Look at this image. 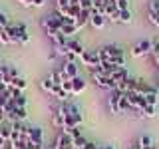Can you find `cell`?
<instances>
[{
  "instance_id": "obj_1",
  "label": "cell",
  "mask_w": 159,
  "mask_h": 149,
  "mask_svg": "<svg viewBox=\"0 0 159 149\" xmlns=\"http://www.w3.org/2000/svg\"><path fill=\"white\" fill-rule=\"evenodd\" d=\"M62 109H64V129L80 127V123H82V113H80V107L76 103L62 106Z\"/></svg>"
},
{
  "instance_id": "obj_2",
  "label": "cell",
  "mask_w": 159,
  "mask_h": 149,
  "mask_svg": "<svg viewBox=\"0 0 159 149\" xmlns=\"http://www.w3.org/2000/svg\"><path fill=\"white\" fill-rule=\"evenodd\" d=\"M42 28H44V32L48 34V38L52 36V34H56L62 30V16H60L58 12H54V14H50V16H46L42 20Z\"/></svg>"
},
{
  "instance_id": "obj_3",
  "label": "cell",
  "mask_w": 159,
  "mask_h": 149,
  "mask_svg": "<svg viewBox=\"0 0 159 149\" xmlns=\"http://www.w3.org/2000/svg\"><path fill=\"white\" fill-rule=\"evenodd\" d=\"M98 56H99V60H102V64H103V62H109V60H113V58L123 56V50L117 48V46H103L98 52Z\"/></svg>"
},
{
  "instance_id": "obj_4",
  "label": "cell",
  "mask_w": 159,
  "mask_h": 149,
  "mask_svg": "<svg viewBox=\"0 0 159 149\" xmlns=\"http://www.w3.org/2000/svg\"><path fill=\"white\" fill-rule=\"evenodd\" d=\"M125 96H127V99H129V106L135 107L139 113L145 109V106H147L145 96H139V93H135V92H129V93H125Z\"/></svg>"
},
{
  "instance_id": "obj_5",
  "label": "cell",
  "mask_w": 159,
  "mask_h": 149,
  "mask_svg": "<svg viewBox=\"0 0 159 149\" xmlns=\"http://www.w3.org/2000/svg\"><path fill=\"white\" fill-rule=\"evenodd\" d=\"M84 62V66H89V68H99L102 66V60H99V56H98V52H84V56L80 58Z\"/></svg>"
},
{
  "instance_id": "obj_6",
  "label": "cell",
  "mask_w": 159,
  "mask_h": 149,
  "mask_svg": "<svg viewBox=\"0 0 159 149\" xmlns=\"http://www.w3.org/2000/svg\"><path fill=\"white\" fill-rule=\"evenodd\" d=\"M28 139L34 143L36 147H40V149H44L42 145H44V131L40 127H30L28 129Z\"/></svg>"
},
{
  "instance_id": "obj_7",
  "label": "cell",
  "mask_w": 159,
  "mask_h": 149,
  "mask_svg": "<svg viewBox=\"0 0 159 149\" xmlns=\"http://www.w3.org/2000/svg\"><path fill=\"white\" fill-rule=\"evenodd\" d=\"M60 72H62L64 79H74V78H78V66H76L74 62H66V64H62Z\"/></svg>"
},
{
  "instance_id": "obj_8",
  "label": "cell",
  "mask_w": 159,
  "mask_h": 149,
  "mask_svg": "<svg viewBox=\"0 0 159 149\" xmlns=\"http://www.w3.org/2000/svg\"><path fill=\"white\" fill-rule=\"evenodd\" d=\"M149 52H153V44L149 42V40H143V42H139L137 46L133 48V56L135 58H141V56H145Z\"/></svg>"
},
{
  "instance_id": "obj_9",
  "label": "cell",
  "mask_w": 159,
  "mask_h": 149,
  "mask_svg": "<svg viewBox=\"0 0 159 149\" xmlns=\"http://www.w3.org/2000/svg\"><path fill=\"white\" fill-rule=\"evenodd\" d=\"M68 52L74 54L76 58H82L86 50H84V46H82V42H80V40H70L68 38Z\"/></svg>"
},
{
  "instance_id": "obj_10",
  "label": "cell",
  "mask_w": 159,
  "mask_h": 149,
  "mask_svg": "<svg viewBox=\"0 0 159 149\" xmlns=\"http://www.w3.org/2000/svg\"><path fill=\"white\" fill-rule=\"evenodd\" d=\"M93 82L98 84V88L102 89H117V86L113 84L111 78H103V76H93Z\"/></svg>"
},
{
  "instance_id": "obj_11",
  "label": "cell",
  "mask_w": 159,
  "mask_h": 149,
  "mask_svg": "<svg viewBox=\"0 0 159 149\" xmlns=\"http://www.w3.org/2000/svg\"><path fill=\"white\" fill-rule=\"evenodd\" d=\"M106 16H102V14H98V12H92V18H89V22H92V26L96 28V30H102L103 26H106Z\"/></svg>"
},
{
  "instance_id": "obj_12",
  "label": "cell",
  "mask_w": 159,
  "mask_h": 149,
  "mask_svg": "<svg viewBox=\"0 0 159 149\" xmlns=\"http://www.w3.org/2000/svg\"><path fill=\"white\" fill-rule=\"evenodd\" d=\"M84 89H86V82H84V78H74L72 79V96H78V93H82Z\"/></svg>"
},
{
  "instance_id": "obj_13",
  "label": "cell",
  "mask_w": 159,
  "mask_h": 149,
  "mask_svg": "<svg viewBox=\"0 0 159 149\" xmlns=\"http://www.w3.org/2000/svg\"><path fill=\"white\" fill-rule=\"evenodd\" d=\"M111 79H113V84H116V86H119V84H123V82H127V79H129L127 70H125V68H119L117 72L111 76Z\"/></svg>"
},
{
  "instance_id": "obj_14",
  "label": "cell",
  "mask_w": 159,
  "mask_h": 149,
  "mask_svg": "<svg viewBox=\"0 0 159 149\" xmlns=\"http://www.w3.org/2000/svg\"><path fill=\"white\" fill-rule=\"evenodd\" d=\"M121 96H123V93L116 89V93L109 97V109H111V113H121V111H119V97H121Z\"/></svg>"
},
{
  "instance_id": "obj_15",
  "label": "cell",
  "mask_w": 159,
  "mask_h": 149,
  "mask_svg": "<svg viewBox=\"0 0 159 149\" xmlns=\"http://www.w3.org/2000/svg\"><path fill=\"white\" fill-rule=\"evenodd\" d=\"M56 149H74L72 147V139H70L66 133H60V137L56 141Z\"/></svg>"
},
{
  "instance_id": "obj_16",
  "label": "cell",
  "mask_w": 159,
  "mask_h": 149,
  "mask_svg": "<svg viewBox=\"0 0 159 149\" xmlns=\"http://www.w3.org/2000/svg\"><path fill=\"white\" fill-rule=\"evenodd\" d=\"M89 18H92V12H88V10H82V12H80V16L76 18V28H78V30L84 28V26L89 22Z\"/></svg>"
},
{
  "instance_id": "obj_17",
  "label": "cell",
  "mask_w": 159,
  "mask_h": 149,
  "mask_svg": "<svg viewBox=\"0 0 159 149\" xmlns=\"http://www.w3.org/2000/svg\"><path fill=\"white\" fill-rule=\"evenodd\" d=\"M26 115H28L26 107H16V109H14V113H12V115H10L8 119L16 123V121H22V119H26Z\"/></svg>"
},
{
  "instance_id": "obj_18",
  "label": "cell",
  "mask_w": 159,
  "mask_h": 149,
  "mask_svg": "<svg viewBox=\"0 0 159 149\" xmlns=\"http://www.w3.org/2000/svg\"><path fill=\"white\" fill-rule=\"evenodd\" d=\"M131 20H133V14H131V10H119V16H117V22H123V24H131Z\"/></svg>"
},
{
  "instance_id": "obj_19",
  "label": "cell",
  "mask_w": 159,
  "mask_h": 149,
  "mask_svg": "<svg viewBox=\"0 0 159 149\" xmlns=\"http://www.w3.org/2000/svg\"><path fill=\"white\" fill-rule=\"evenodd\" d=\"M18 32H20V44H28L30 42V34L26 30V24H16Z\"/></svg>"
},
{
  "instance_id": "obj_20",
  "label": "cell",
  "mask_w": 159,
  "mask_h": 149,
  "mask_svg": "<svg viewBox=\"0 0 159 149\" xmlns=\"http://www.w3.org/2000/svg\"><path fill=\"white\" fill-rule=\"evenodd\" d=\"M26 86H28L26 79L18 76V78H14L12 82H10V86H8V88H14V89H20V92H24V89H26Z\"/></svg>"
},
{
  "instance_id": "obj_21",
  "label": "cell",
  "mask_w": 159,
  "mask_h": 149,
  "mask_svg": "<svg viewBox=\"0 0 159 149\" xmlns=\"http://www.w3.org/2000/svg\"><path fill=\"white\" fill-rule=\"evenodd\" d=\"M107 4H109V0H93V12H98V14H102V16H103Z\"/></svg>"
},
{
  "instance_id": "obj_22",
  "label": "cell",
  "mask_w": 159,
  "mask_h": 149,
  "mask_svg": "<svg viewBox=\"0 0 159 149\" xmlns=\"http://www.w3.org/2000/svg\"><path fill=\"white\" fill-rule=\"evenodd\" d=\"M6 32H8L10 40H12V44H20V32H18V28H16V26H8V28H6Z\"/></svg>"
},
{
  "instance_id": "obj_23",
  "label": "cell",
  "mask_w": 159,
  "mask_h": 149,
  "mask_svg": "<svg viewBox=\"0 0 159 149\" xmlns=\"http://www.w3.org/2000/svg\"><path fill=\"white\" fill-rule=\"evenodd\" d=\"M54 125L64 129V109L62 107H58V111L54 113Z\"/></svg>"
},
{
  "instance_id": "obj_24",
  "label": "cell",
  "mask_w": 159,
  "mask_h": 149,
  "mask_svg": "<svg viewBox=\"0 0 159 149\" xmlns=\"http://www.w3.org/2000/svg\"><path fill=\"white\" fill-rule=\"evenodd\" d=\"M52 84H54V88H60L62 86V82H64V76H62V72L60 70H56V72H52Z\"/></svg>"
},
{
  "instance_id": "obj_25",
  "label": "cell",
  "mask_w": 159,
  "mask_h": 149,
  "mask_svg": "<svg viewBox=\"0 0 159 149\" xmlns=\"http://www.w3.org/2000/svg\"><path fill=\"white\" fill-rule=\"evenodd\" d=\"M129 109H131V106H129V99H127V96L125 93H123L121 97H119V111H129Z\"/></svg>"
},
{
  "instance_id": "obj_26",
  "label": "cell",
  "mask_w": 159,
  "mask_h": 149,
  "mask_svg": "<svg viewBox=\"0 0 159 149\" xmlns=\"http://www.w3.org/2000/svg\"><path fill=\"white\" fill-rule=\"evenodd\" d=\"M78 6L82 10H88V12H93V0H78Z\"/></svg>"
},
{
  "instance_id": "obj_27",
  "label": "cell",
  "mask_w": 159,
  "mask_h": 149,
  "mask_svg": "<svg viewBox=\"0 0 159 149\" xmlns=\"http://www.w3.org/2000/svg\"><path fill=\"white\" fill-rule=\"evenodd\" d=\"M40 86H42V89H44V92H48V93H52V92H54V84H52V78H44Z\"/></svg>"
},
{
  "instance_id": "obj_28",
  "label": "cell",
  "mask_w": 159,
  "mask_h": 149,
  "mask_svg": "<svg viewBox=\"0 0 159 149\" xmlns=\"http://www.w3.org/2000/svg\"><path fill=\"white\" fill-rule=\"evenodd\" d=\"M60 32L64 34V36H72V34H76L78 32V28H76V24H70V26H62V30H60Z\"/></svg>"
},
{
  "instance_id": "obj_29",
  "label": "cell",
  "mask_w": 159,
  "mask_h": 149,
  "mask_svg": "<svg viewBox=\"0 0 159 149\" xmlns=\"http://www.w3.org/2000/svg\"><path fill=\"white\" fill-rule=\"evenodd\" d=\"M10 135H12V127H10V125H2V129H0V137H2L4 141H10Z\"/></svg>"
},
{
  "instance_id": "obj_30",
  "label": "cell",
  "mask_w": 159,
  "mask_h": 149,
  "mask_svg": "<svg viewBox=\"0 0 159 149\" xmlns=\"http://www.w3.org/2000/svg\"><path fill=\"white\" fill-rule=\"evenodd\" d=\"M80 12H82V8H80L78 4H74V6H70V10H68V18L76 20V18L80 16Z\"/></svg>"
},
{
  "instance_id": "obj_31",
  "label": "cell",
  "mask_w": 159,
  "mask_h": 149,
  "mask_svg": "<svg viewBox=\"0 0 159 149\" xmlns=\"http://www.w3.org/2000/svg\"><path fill=\"white\" fill-rule=\"evenodd\" d=\"M141 113L145 117H155L157 115V109H155V106H145V109H143Z\"/></svg>"
},
{
  "instance_id": "obj_32",
  "label": "cell",
  "mask_w": 159,
  "mask_h": 149,
  "mask_svg": "<svg viewBox=\"0 0 159 149\" xmlns=\"http://www.w3.org/2000/svg\"><path fill=\"white\" fill-rule=\"evenodd\" d=\"M52 96H54V97H58V99H66V97H68V93L62 89V86H60V88H54Z\"/></svg>"
},
{
  "instance_id": "obj_33",
  "label": "cell",
  "mask_w": 159,
  "mask_h": 149,
  "mask_svg": "<svg viewBox=\"0 0 159 149\" xmlns=\"http://www.w3.org/2000/svg\"><path fill=\"white\" fill-rule=\"evenodd\" d=\"M139 145H141V149H149V147H151V137H149V135H141Z\"/></svg>"
},
{
  "instance_id": "obj_34",
  "label": "cell",
  "mask_w": 159,
  "mask_h": 149,
  "mask_svg": "<svg viewBox=\"0 0 159 149\" xmlns=\"http://www.w3.org/2000/svg\"><path fill=\"white\" fill-rule=\"evenodd\" d=\"M145 102H147V106H155L157 107V103H159L157 93H153V96H145Z\"/></svg>"
},
{
  "instance_id": "obj_35",
  "label": "cell",
  "mask_w": 159,
  "mask_h": 149,
  "mask_svg": "<svg viewBox=\"0 0 159 149\" xmlns=\"http://www.w3.org/2000/svg\"><path fill=\"white\" fill-rule=\"evenodd\" d=\"M62 89L68 93V96H72V79H64V82H62Z\"/></svg>"
},
{
  "instance_id": "obj_36",
  "label": "cell",
  "mask_w": 159,
  "mask_h": 149,
  "mask_svg": "<svg viewBox=\"0 0 159 149\" xmlns=\"http://www.w3.org/2000/svg\"><path fill=\"white\" fill-rule=\"evenodd\" d=\"M0 44H12V40H10V36H8V32H6V28L0 32Z\"/></svg>"
},
{
  "instance_id": "obj_37",
  "label": "cell",
  "mask_w": 159,
  "mask_h": 149,
  "mask_svg": "<svg viewBox=\"0 0 159 149\" xmlns=\"http://www.w3.org/2000/svg\"><path fill=\"white\" fill-rule=\"evenodd\" d=\"M147 14H149V20H151L155 26H159V12H153V10H147Z\"/></svg>"
},
{
  "instance_id": "obj_38",
  "label": "cell",
  "mask_w": 159,
  "mask_h": 149,
  "mask_svg": "<svg viewBox=\"0 0 159 149\" xmlns=\"http://www.w3.org/2000/svg\"><path fill=\"white\" fill-rule=\"evenodd\" d=\"M0 26H2V28H8L10 26V24H8V18H6V14H4V12H0Z\"/></svg>"
},
{
  "instance_id": "obj_39",
  "label": "cell",
  "mask_w": 159,
  "mask_h": 149,
  "mask_svg": "<svg viewBox=\"0 0 159 149\" xmlns=\"http://www.w3.org/2000/svg\"><path fill=\"white\" fill-rule=\"evenodd\" d=\"M149 10H153V12H159V0H151V2H149Z\"/></svg>"
},
{
  "instance_id": "obj_40",
  "label": "cell",
  "mask_w": 159,
  "mask_h": 149,
  "mask_svg": "<svg viewBox=\"0 0 159 149\" xmlns=\"http://www.w3.org/2000/svg\"><path fill=\"white\" fill-rule=\"evenodd\" d=\"M127 8H129L127 0H117V10H127Z\"/></svg>"
},
{
  "instance_id": "obj_41",
  "label": "cell",
  "mask_w": 159,
  "mask_h": 149,
  "mask_svg": "<svg viewBox=\"0 0 159 149\" xmlns=\"http://www.w3.org/2000/svg\"><path fill=\"white\" fill-rule=\"evenodd\" d=\"M44 2H46V0H30V6L40 8V6H44Z\"/></svg>"
},
{
  "instance_id": "obj_42",
  "label": "cell",
  "mask_w": 159,
  "mask_h": 149,
  "mask_svg": "<svg viewBox=\"0 0 159 149\" xmlns=\"http://www.w3.org/2000/svg\"><path fill=\"white\" fill-rule=\"evenodd\" d=\"M82 149H99V145H96V143H92V141H88Z\"/></svg>"
},
{
  "instance_id": "obj_43",
  "label": "cell",
  "mask_w": 159,
  "mask_h": 149,
  "mask_svg": "<svg viewBox=\"0 0 159 149\" xmlns=\"http://www.w3.org/2000/svg\"><path fill=\"white\" fill-rule=\"evenodd\" d=\"M153 56H155V58H159V42H155V44H153Z\"/></svg>"
},
{
  "instance_id": "obj_44",
  "label": "cell",
  "mask_w": 159,
  "mask_h": 149,
  "mask_svg": "<svg viewBox=\"0 0 159 149\" xmlns=\"http://www.w3.org/2000/svg\"><path fill=\"white\" fill-rule=\"evenodd\" d=\"M6 89H8V88L4 86V84H0V96H2V93H6Z\"/></svg>"
},
{
  "instance_id": "obj_45",
  "label": "cell",
  "mask_w": 159,
  "mask_h": 149,
  "mask_svg": "<svg viewBox=\"0 0 159 149\" xmlns=\"http://www.w3.org/2000/svg\"><path fill=\"white\" fill-rule=\"evenodd\" d=\"M20 4H22V6H30V0H18Z\"/></svg>"
},
{
  "instance_id": "obj_46",
  "label": "cell",
  "mask_w": 159,
  "mask_h": 149,
  "mask_svg": "<svg viewBox=\"0 0 159 149\" xmlns=\"http://www.w3.org/2000/svg\"><path fill=\"white\" fill-rule=\"evenodd\" d=\"M4 145H6V141H4V139L0 137V147H4Z\"/></svg>"
},
{
  "instance_id": "obj_47",
  "label": "cell",
  "mask_w": 159,
  "mask_h": 149,
  "mask_svg": "<svg viewBox=\"0 0 159 149\" xmlns=\"http://www.w3.org/2000/svg\"><path fill=\"white\" fill-rule=\"evenodd\" d=\"M133 149H141V145H139V143H135V145H133Z\"/></svg>"
},
{
  "instance_id": "obj_48",
  "label": "cell",
  "mask_w": 159,
  "mask_h": 149,
  "mask_svg": "<svg viewBox=\"0 0 159 149\" xmlns=\"http://www.w3.org/2000/svg\"><path fill=\"white\" fill-rule=\"evenodd\" d=\"M6 149H14V145H6Z\"/></svg>"
},
{
  "instance_id": "obj_49",
  "label": "cell",
  "mask_w": 159,
  "mask_h": 149,
  "mask_svg": "<svg viewBox=\"0 0 159 149\" xmlns=\"http://www.w3.org/2000/svg\"><path fill=\"white\" fill-rule=\"evenodd\" d=\"M149 149H159V147H155V145H151V147H149Z\"/></svg>"
},
{
  "instance_id": "obj_50",
  "label": "cell",
  "mask_w": 159,
  "mask_h": 149,
  "mask_svg": "<svg viewBox=\"0 0 159 149\" xmlns=\"http://www.w3.org/2000/svg\"><path fill=\"white\" fill-rule=\"evenodd\" d=\"M0 84H2V72H0Z\"/></svg>"
},
{
  "instance_id": "obj_51",
  "label": "cell",
  "mask_w": 159,
  "mask_h": 149,
  "mask_svg": "<svg viewBox=\"0 0 159 149\" xmlns=\"http://www.w3.org/2000/svg\"><path fill=\"white\" fill-rule=\"evenodd\" d=\"M2 68H4V66H2V62H0V72H2Z\"/></svg>"
},
{
  "instance_id": "obj_52",
  "label": "cell",
  "mask_w": 159,
  "mask_h": 149,
  "mask_svg": "<svg viewBox=\"0 0 159 149\" xmlns=\"http://www.w3.org/2000/svg\"><path fill=\"white\" fill-rule=\"evenodd\" d=\"M2 30H4V28H2V26H0V32H2Z\"/></svg>"
},
{
  "instance_id": "obj_53",
  "label": "cell",
  "mask_w": 159,
  "mask_h": 149,
  "mask_svg": "<svg viewBox=\"0 0 159 149\" xmlns=\"http://www.w3.org/2000/svg\"><path fill=\"white\" fill-rule=\"evenodd\" d=\"M0 12H2V8H0Z\"/></svg>"
},
{
  "instance_id": "obj_54",
  "label": "cell",
  "mask_w": 159,
  "mask_h": 149,
  "mask_svg": "<svg viewBox=\"0 0 159 149\" xmlns=\"http://www.w3.org/2000/svg\"><path fill=\"white\" fill-rule=\"evenodd\" d=\"M54 149H56V147H54Z\"/></svg>"
}]
</instances>
